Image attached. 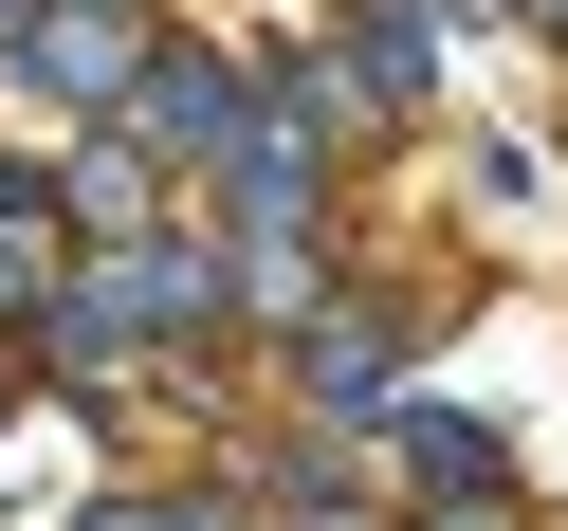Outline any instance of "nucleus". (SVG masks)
Wrapping results in <instances>:
<instances>
[{
  "mask_svg": "<svg viewBox=\"0 0 568 531\" xmlns=\"http://www.w3.org/2000/svg\"><path fill=\"white\" fill-rule=\"evenodd\" d=\"M92 531H221V513H165V494H111Z\"/></svg>",
  "mask_w": 568,
  "mask_h": 531,
  "instance_id": "nucleus-5",
  "label": "nucleus"
},
{
  "mask_svg": "<svg viewBox=\"0 0 568 531\" xmlns=\"http://www.w3.org/2000/svg\"><path fill=\"white\" fill-rule=\"evenodd\" d=\"M0 421H19V385H0Z\"/></svg>",
  "mask_w": 568,
  "mask_h": 531,
  "instance_id": "nucleus-6",
  "label": "nucleus"
},
{
  "mask_svg": "<svg viewBox=\"0 0 568 531\" xmlns=\"http://www.w3.org/2000/svg\"><path fill=\"white\" fill-rule=\"evenodd\" d=\"M294 367H312V404H331V421H404V404H385V330H367V312H348V330H312Z\"/></svg>",
  "mask_w": 568,
  "mask_h": 531,
  "instance_id": "nucleus-4",
  "label": "nucleus"
},
{
  "mask_svg": "<svg viewBox=\"0 0 568 531\" xmlns=\"http://www.w3.org/2000/svg\"><path fill=\"white\" fill-rule=\"evenodd\" d=\"M385 440H404V477H440L458 513H495V494H514V458H495V421H458V404H404Z\"/></svg>",
  "mask_w": 568,
  "mask_h": 531,
  "instance_id": "nucleus-2",
  "label": "nucleus"
},
{
  "mask_svg": "<svg viewBox=\"0 0 568 531\" xmlns=\"http://www.w3.org/2000/svg\"><path fill=\"white\" fill-rule=\"evenodd\" d=\"M348 55H367V92L404 111V92L440 74V0H367V19H348Z\"/></svg>",
  "mask_w": 568,
  "mask_h": 531,
  "instance_id": "nucleus-3",
  "label": "nucleus"
},
{
  "mask_svg": "<svg viewBox=\"0 0 568 531\" xmlns=\"http://www.w3.org/2000/svg\"><path fill=\"white\" fill-rule=\"evenodd\" d=\"M19 74H38L55 111H111V92L148 74V19H129V0H19Z\"/></svg>",
  "mask_w": 568,
  "mask_h": 531,
  "instance_id": "nucleus-1",
  "label": "nucleus"
},
{
  "mask_svg": "<svg viewBox=\"0 0 568 531\" xmlns=\"http://www.w3.org/2000/svg\"><path fill=\"white\" fill-rule=\"evenodd\" d=\"M531 19H568V0H531Z\"/></svg>",
  "mask_w": 568,
  "mask_h": 531,
  "instance_id": "nucleus-7",
  "label": "nucleus"
}]
</instances>
